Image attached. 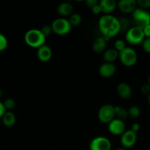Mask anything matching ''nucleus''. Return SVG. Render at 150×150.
Returning <instances> with one entry per match:
<instances>
[{"mask_svg": "<svg viewBox=\"0 0 150 150\" xmlns=\"http://www.w3.org/2000/svg\"><path fill=\"white\" fill-rule=\"evenodd\" d=\"M127 113H128L129 117H130L133 120H135V119H137L140 117L141 109L139 108V107L136 106V105H133L127 110Z\"/></svg>", "mask_w": 150, "mask_h": 150, "instance_id": "21", "label": "nucleus"}, {"mask_svg": "<svg viewBox=\"0 0 150 150\" xmlns=\"http://www.w3.org/2000/svg\"><path fill=\"white\" fill-rule=\"evenodd\" d=\"M148 83H149V85L150 86V75L149 76V79H148Z\"/></svg>", "mask_w": 150, "mask_h": 150, "instance_id": "39", "label": "nucleus"}, {"mask_svg": "<svg viewBox=\"0 0 150 150\" xmlns=\"http://www.w3.org/2000/svg\"><path fill=\"white\" fill-rule=\"evenodd\" d=\"M51 28L54 33L59 36H64L70 32L72 26L68 19L65 18H59L55 19L51 23Z\"/></svg>", "mask_w": 150, "mask_h": 150, "instance_id": "3", "label": "nucleus"}, {"mask_svg": "<svg viewBox=\"0 0 150 150\" xmlns=\"http://www.w3.org/2000/svg\"><path fill=\"white\" fill-rule=\"evenodd\" d=\"M6 111H6L5 108H4V104H3L2 102L0 101V118H1L3 117V115L5 114Z\"/></svg>", "mask_w": 150, "mask_h": 150, "instance_id": "35", "label": "nucleus"}, {"mask_svg": "<svg viewBox=\"0 0 150 150\" xmlns=\"http://www.w3.org/2000/svg\"><path fill=\"white\" fill-rule=\"evenodd\" d=\"M142 45L144 51L146 53L150 54V38H145Z\"/></svg>", "mask_w": 150, "mask_h": 150, "instance_id": "28", "label": "nucleus"}, {"mask_svg": "<svg viewBox=\"0 0 150 150\" xmlns=\"http://www.w3.org/2000/svg\"><path fill=\"white\" fill-rule=\"evenodd\" d=\"M145 39L144 35L142 29L138 26H133L130 27L126 32L125 40L128 43L131 45H139L143 42Z\"/></svg>", "mask_w": 150, "mask_h": 150, "instance_id": "5", "label": "nucleus"}, {"mask_svg": "<svg viewBox=\"0 0 150 150\" xmlns=\"http://www.w3.org/2000/svg\"><path fill=\"white\" fill-rule=\"evenodd\" d=\"M103 60L107 63H113L119 59V52L114 48L105 50L103 54Z\"/></svg>", "mask_w": 150, "mask_h": 150, "instance_id": "18", "label": "nucleus"}, {"mask_svg": "<svg viewBox=\"0 0 150 150\" xmlns=\"http://www.w3.org/2000/svg\"><path fill=\"white\" fill-rule=\"evenodd\" d=\"M140 128H141L140 125L137 122H135L131 125V129H130V130H131L132 131H133V132H135V133H137V132L139 131Z\"/></svg>", "mask_w": 150, "mask_h": 150, "instance_id": "34", "label": "nucleus"}, {"mask_svg": "<svg viewBox=\"0 0 150 150\" xmlns=\"http://www.w3.org/2000/svg\"><path fill=\"white\" fill-rule=\"evenodd\" d=\"M126 48L125 42L123 40H117L114 42V49L117 50L118 52H120Z\"/></svg>", "mask_w": 150, "mask_h": 150, "instance_id": "25", "label": "nucleus"}, {"mask_svg": "<svg viewBox=\"0 0 150 150\" xmlns=\"http://www.w3.org/2000/svg\"><path fill=\"white\" fill-rule=\"evenodd\" d=\"M99 4L104 15H111L117 7L116 0H101L99 1Z\"/></svg>", "mask_w": 150, "mask_h": 150, "instance_id": "14", "label": "nucleus"}, {"mask_svg": "<svg viewBox=\"0 0 150 150\" xmlns=\"http://www.w3.org/2000/svg\"><path fill=\"white\" fill-rule=\"evenodd\" d=\"M40 31L42 32V33L45 35V37L46 38L47 36H49L51 33L53 32L52 28L49 25H45V26H42V29H40Z\"/></svg>", "mask_w": 150, "mask_h": 150, "instance_id": "29", "label": "nucleus"}, {"mask_svg": "<svg viewBox=\"0 0 150 150\" xmlns=\"http://www.w3.org/2000/svg\"><path fill=\"white\" fill-rule=\"evenodd\" d=\"M117 93L119 96L122 99H128L131 97L132 93V88L130 87V85L125 82H121L119 83L117 88Z\"/></svg>", "mask_w": 150, "mask_h": 150, "instance_id": "15", "label": "nucleus"}, {"mask_svg": "<svg viewBox=\"0 0 150 150\" xmlns=\"http://www.w3.org/2000/svg\"><path fill=\"white\" fill-rule=\"evenodd\" d=\"M2 95H3V91L1 90V89H0V98L2 96Z\"/></svg>", "mask_w": 150, "mask_h": 150, "instance_id": "37", "label": "nucleus"}, {"mask_svg": "<svg viewBox=\"0 0 150 150\" xmlns=\"http://www.w3.org/2000/svg\"><path fill=\"white\" fill-rule=\"evenodd\" d=\"M141 92H142L143 95H149L150 93V86L149 85V83L144 84L143 86L141 87Z\"/></svg>", "mask_w": 150, "mask_h": 150, "instance_id": "30", "label": "nucleus"}, {"mask_svg": "<svg viewBox=\"0 0 150 150\" xmlns=\"http://www.w3.org/2000/svg\"><path fill=\"white\" fill-rule=\"evenodd\" d=\"M100 121L104 124H108L115 119V109L114 105L105 104L100 108L98 114Z\"/></svg>", "mask_w": 150, "mask_h": 150, "instance_id": "7", "label": "nucleus"}, {"mask_svg": "<svg viewBox=\"0 0 150 150\" xmlns=\"http://www.w3.org/2000/svg\"><path fill=\"white\" fill-rule=\"evenodd\" d=\"M98 26L101 34L106 40L114 38L121 32L119 19L112 15H103L98 21Z\"/></svg>", "mask_w": 150, "mask_h": 150, "instance_id": "1", "label": "nucleus"}, {"mask_svg": "<svg viewBox=\"0 0 150 150\" xmlns=\"http://www.w3.org/2000/svg\"><path fill=\"white\" fill-rule=\"evenodd\" d=\"M136 3L137 5H139V7L144 10L150 8V0H138Z\"/></svg>", "mask_w": 150, "mask_h": 150, "instance_id": "27", "label": "nucleus"}, {"mask_svg": "<svg viewBox=\"0 0 150 150\" xmlns=\"http://www.w3.org/2000/svg\"><path fill=\"white\" fill-rule=\"evenodd\" d=\"M99 74L101 77L108 79L111 78L115 74L117 71V67L114 63H107L105 62L100 65L99 67Z\"/></svg>", "mask_w": 150, "mask_h": 150, "instance_id": "12", "label": "nucleus"}, {"mask_svg": "<svg viewBox=\"0 0 150 150\" xmlns=\"http://www.w3.org/2000/svg\"><path fill=\"white\" fill-rule=\"evenodd\" d=\"M108 131L114 136H121L126 130V126L124 121L115 118L108 123Z\"/></svg>", "mask_w": 150, "mask_h": 150, "instance_id": "10", "label": "nucleus"}, {"mask_svg": "<svg viewBox=\"0 0 150 150\" xmlns=\"http://www.w3.org/2000/svg\"><path fill=\"white\" fill-rule=\"evenodd\" d=\"M114 109H115V118L124 121L128 117L127 110L123 107L117 105V106H114Z\"/></svg>", "mask_w": 150, "mask_h": 150, "instance_id": "20", "label": "nucleus"}, {"mask_svg": "<svg viewBox=\"0 0 150 150\" xmlns=\"http://www.w3.org/2000/svg\"><path fill=\"white\" fill-rule=\"evenodd\" d=\"M137 142V133L131 130H125L120 138V143L125 149H129L134 146Z\"/></svg>", "mask_w": 150, "mask_h": 150, "instance_id": "9", "label": "nucleus"}, {"mask_svg": "<svg viewBox=\"0 0 150 150\" xmlns=\"http://www.w3.org/2000/svg\"><path fill=\"white\" fill-rule=\"evenodd\" d=\"M85 3H86V6H87L88 7L92 9L94 6L98 4V3H99V1H98V0H86V1H85Z\"/></svg>", "mask_w": 150, "mask_h": 150, "instance_id": "32", "label": "nucleus"}, {"mask_svg": "<svg viewBox=\"0 0 150 150\" xmlns=\"http://www.w3.org/2000/svg\"><path fill=\"white\" fill-rule=\"evenodd\" d=\"M3 104H4V106L5 108L6 111H10L16 106V101L13 98H7V99H6L4 100Z\"/></svg>", "mask_w": 150, "mask_h": 150, "instance_id": "23", "label": "nucleus"}, {"mask_svg": "<svg viewBox=\"0 0 150 150\" xmlns=\"http://www.w3.org/2000/svg\"><path fill=\"white\" fill-rule=\"evenodd\" d=\"M2 123L5 127H11L15 125L16 122V115L12 111H6L5 114L1 117Z\"/></svg>", "mask_w": 150, "mask_h": 150, "instance_id": "19", "label": "nucleus"}, {"mask_svg": "<svg viewBox=\"0 0 150 150\" xmlns=\"http://www.w3.org/2000/svg\"><path fill=\"white\" fill-rule=\"evenodd\" d=\"M107 40L103 37H99L94 40L92 43V49L96 53H103L105 51Z\"/></svg>", "mask_w": 150, "mask_h": 150, "instance_id": "16", "label": "nucleus"}, {"mask_svg": "<svg viewBox=\"0 0 150 150\" xmlns=\"http://www.w3.org/2000/svg\"><path fill=\"white\" fill-rule=\"evenodd\" d=\"M119 21L120 23V28L121 31H126L127 32L130 28H129V21L125 18H122L119 19Z\"/></svg>", "mask_w": 150, "mask_h": 150, "instance_id": "26", "label": "nucleus"}, {"mask_svg": "<svg viewBox=\"0 0 150 150\" xmlns=\"http://www.w3.org/2000/svg\"><path fill=\"white\" fill-rule=\"evenodd\" d=\"M147 102L148 103H149V105H150V93L147 95Z\"/></svg>", "mask_w": 150, "mask_h": 150, "instance_id": "36", "label": "nucleus"}, {"mask_svg": "<svg viewBox=\"0 0 150 150\" xmlns=\"http://www.w3.org/2000/svg\"><path fill=\"white\" fill-rule=\"evenodd\" d=\"M132 14L136 26L143 29L146 25L150 24V13L146 10L137 7Z\"/></svg>", "mask_w": 150, "mask_h": 150, "instance_id": "6", "label": "nucleus"}, {"mask_svg": "<svg viewBox=\"0 0 150 150\" xmlns=\"http://www.w3.org/2000/svg\"><path fill=\"white\" fill-rule=\"evenodd\" d=\"M116 150H126V149H125V148H119V149H117Z\"/></svg>", "mask_w": 150, "mask_h": 150, "instance_id": "38", "label": "nucleus"}, {"mask_svg": "<svg viewBox=\"0 0 150 150\" xmlns=\"http://www.w3.org/2000/svg\"><path fill=\"white\" fill-rule=\"evenodd\" d=\"M57 13L62 16H68L72 15L73 11V7L70 3L62 2L57 7Z\"/></svg>", "mask_w": 150, "mask_h": 150, "instance_id": "17", "label": "nucleus"}, {"mask_svg": "<svg viewBox=\"0 0 150 150\" xmlns=\"http://www.w3.org/2000/svg\"><path fill=\"white\" fill-rule=\"evenodd\" d=\"M8 45V41L5 35L0 33V52L4 51L7 48Z\"/></svg>", "mask_w": 150, "mask_h": 150, "instance_id": "24", "label": "nucleus"}, {"mask_svg": "<svg viewBox=\"0 0 150 150\" xmlns=\"http://www.w3.org/2000/svg\"><path fill=\"white\" fill-rule=\"evenodd\" d=\"M46 38L42 33L40 29H32L26 32L24 35V41L26 45L31 48H38L45 44Z\"/></svg>", "mask_w": 150, "mask_h": 150, "instance_id": "2", "label": "nucleus"}, {"mask_svg": "<svg viewBox=\"0 0 150 150\" xmlns=\"http://www.w3.org/2000/svg\"><path fill=\"white\" fill-rule=\"evenodd\" d=\"M145 38H150V24L146 25L142 29Z\"/></svg>", "mask_w": 150, "mask_h": 150, "instance_id": "33", "label": "nucleus"}, {"mask_svg": "<svg viewBox=\"0 0 150 150\" xmlns=\"http://www.w3.org/2000/svg\"><path fill=\"white\" fill-rule=\"evenodd\" d=\"M68 20L72 26H77L81 23L82 17L79 13H73L70 15V17Z\"/></svg>", "mask_w": 150, "mask_h": 150, "instance_id": "22", "label": "nucleus"}, {"mask_svg": "<svg viewBox=\"0 0 150 150\" xmlns=\"http://www.w3.org/2000/svg\"><path fill=\"white\" fill-rule=\"evenodd\" d=\"M111 142L108 138L98 136L91 141L89 150H111Z\"/></svg>", "mask_w": 150, "mask_h": 150, "instance_id": "8", "label": "nucleus"}, {"mask_svg": "<svg viewBox=\"0 0 150 150\" xmlns=\"http://www.w3.org/2000/svg\"><path fill=\"white\" fill-rule=\"evenodd\" d=\"M117 7L122 13H133L137 8V3L136 0H120L117 2Z\"/></svg>", "mask_w": 150, "mask_h": 150, "instance_id": "11", "label": "nucleus"}, {"mask_svg": "<svg viewBox=\"0 0 150 150\" xmlns=\"http://www.w3.org/2000/svg\"><path fill=\"white\" fill-rule=\"evenodd\" d=\"M91 10H92V13H94L95 15H99L102 13V10H101V7L100 6L99 3H98L97 5L94 6V7L91 9Z\"/></svg>", "mask_w": 150, "mask_h": 150, "instance_id": "31", "label": "nucleus"}, {"mask_svg": "<svg viewBox=\"0 0 150 150\" xmlns=\"http://www.w3.org/2000/svg\"><path fill=\"white\" fill-rule=\"evenodd\" d=\"M52 54L53 52L51 47L45 44L38 48V51H37L38 59L42 62H47L50 61L52 57Z\"/></svg>", "mask_w": 150, "mask_h": 150, "instance_id": "13", "label": "nucleus"}, {"mask_svg": "<svg viewBox=\"0 0 150 150\" xmlns=\"http://www.w3.org/2000/svg\"><path fill=\"white\" fill-rule=\"evenodd\" d=\"M119 59L123 65L132 67L137 62L138 54L133 48L126 47L125 49L119 52Z\"/></svg>", "mask_w": 150, "mask_h": 150, "instance_id": "4", "label": "nucleus"}]
</instances>
